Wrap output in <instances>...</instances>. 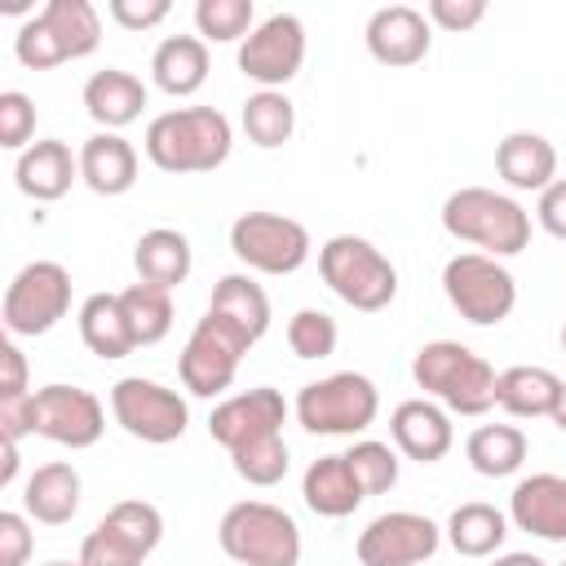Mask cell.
Segmentation results:
<instances>
[{
    "mask_svg": "<svg viewBox=\"0 0 566 566\" xmlns=\"http://www.w3.org/2000/svg\"><path fill=\"white\" fill-rule=\"evenodd\" d=\"M234 128L217 106H177L146 124V159L159 172H212L230 159Z\"/></svg>",
    "mask_w": 566,
    "mask_h": 566,
    "instance_id": "1",
    "label": "cell"
},
{
    "mask_svg": "<svg viewBox=\"0 0 566 566\" xmlns=\"http://www.w3.org/2000/svg\"><path fill=\"white\" fill-rule=\"evenodd\" d=\"M495 367L460 340H424L411 358V380L455 416H486L495 407Z\"/></svg>",
    "mask_w": 566,
    "mask_h": 566,
    "instance_id": "2",
    "label": "cell"
},
{
    "mask_svg": "<svg viewBox=\"0 0 566 566\" xmlns=\"http://www.w3.org/2000/svg\"><path fill=\"white\" fill-rule=\"evenodd\" d=\"M442 230L451 239L473 243L486 256L504 261V256H517L531 243V212L513 195H504V190L460 186L442 203Z\"/></svg>",
    "mask_w": 566,
    "mask_h": 566,
    "instance_id": "3",
    "label": "cell"
},
{
    "mask_svg": "<svg viewBox=\"0 0 566 566\" xmlns=\"http://www.w3.org/2000/svg\"><path fill=\"white\" fill-rule=\"evenodd\" d=\"M97 44H102V18L88 0H49L13 35V53L27 71H53L62 62H80L97 53Z\"/></svg>",
    "mask_w": 566,
    "mask_h": 566,
    "instance_id": "4",
    "label": "cell"
},
{
    "mask_svg": "<svg viewBox=\"0 0 566 566\" xmlns=\"http://www.w3.org/2000/svg\"><path fill=\"white\" fill-rule=\"evenodd\" d=\"M217 544L239 566H301V526L270 500H239L217 522Z\"/></svg>",
    "mask_w": 566,
    "mask_h": 566,
    "instance_id": "5",
    "label": "cell"
},
{
    "mask_svg": "<svg viewBox=\"0 0 566 566\" xmlns=\"http://www.w3.org/2000/svg\"><path fill=\"white\" fill-rule=\"evenodd\" d=\"M318 274L349 310H363V314L389 310L398 296L394 261L363 234H332L318 248Z\"/></svg>",
    "mask_w": 566,
    "mask_h": 566,
    "instance_id": "6",
    "label": "cell"
},
{
    "mask_svg": "<svg viewBox=\"0 0 566 566\" xmlns=\"http://www.w3.org/2000/svg\"><path fill=\"white\" fill-rule=\"evenodd\" d=\"M292 411H296V424L305 433H318V438H354V433H363V429L376 424V416H380V389L363 371H332L323 380L301 385Z\"/></svg>",
    "mask_w": 566,
    "mask_h": 566,
    "instance_id": "7",
    "label": "cell"
},
{
    "mask_svg": "<svg viewBox=\"0 0 566 566\" xmlns=\"http://www.w3.org/2000/svg\"><path fill=\"white\" fill-rule=\"evenodd\" d=\"M442 292L451 310L478 327H495L513 314L517 305V279L509 274L504 261L486 252H460L442 265Z\"/></svg>",
    "mask_w": 566,
    "mask_h": 566,
    "instance_id": "8",
    "label": "cell"
},
{
    "mask_svg": "<svg viewBox=\"0 0 566 566\" xmlns=\"http://www.w3.org/2000/svg\"><path fill=\"white\" fill-rule=\"evenodd\" d=\"M252 349V340L226 323L221 314L203 310V318L195 323V332L186 336L181 345V358H177V376H181V389L195 394V398H217L234 385L239 376V363L243 354Z\"/></svg>",
    "mask_w": 566,
    "mask_h": 566,
    "instance_id": "9",
    "label": "cell"
},
{
    "mask_svg": "<svg viewBox=\"0 0 566 566\" xmlns=\"http://www.w3.org/2000/svg\"><path fill=\"white\" fill-rule=\"evenodd\" d=\"M111 416L128 438H142L150 447H168L190 424V402L150 376H124L111 385Z\"/></svg>",
    "mask_w": 566,
    "mask_h": 566,
    "instance_id": "10",
    "label": "cell"
},
{
    "mask_svg": "<svg viewBox=\"0 0 566 566\" xmlns=\"http://www.w3.org/2000/svg\"><path fill=\"white\" fill-rule=\"evenodd\" d=\"M164 539V513L150 500H119L84 535L80 566H142Z\"/></svg>",
    "mask_w": 566,
    "mask_h": 566,
    "instance_id": "11",
    "label": "cell"
},
{
    "mask_svg": "<svg viewBox=\"0 0 566 566\" xmlns=\"http://www.w3.org/2000/svg\"><path fill=\"white\" fill-rule=\"evenodd\" d=\"M71 310V274L62 261H31L4 287V332L9 336H44Z\"/></svg>",
    "mask_w": 566,
    "mask_h": 566,
    "instance_id": "12",
    "label": "cell"
},
{
    "mask_svg": "<svg viewBox=\"0 0 566 566\" xmlns=\"http://www.w3.org/2000/svg\"><path fill=\"white\" fill-rule=\"evenodd\" d=\"M230 252L256 270V274H296L314 243H310V230L296 221V217H283V212H243L234 217L230 226Z\"/></svg>",
    "mask_w": 566,
    "mask_h": 566,
    "instance_id": "13",
    "label": "cell"
},
{
    "mask_svg": "<svg viewBox=\"0 0 566 566\" xmlns=\"http://www.w3.org/2000/svg\"><path fill=\"white\" fill-rule=\"evenodd\" d=\"M27 420H31V433H40L57 447H71V451H84L106 433V407L97 402V394H88L80 385L31 389Z\"/></svg>",
    "mask_w": 566,
    "mask_h": 566,
    "instance_id": "14",
    "label": "cell"
},
{
    "mask_svg": "<svg viewBox=\"0 0 566 566\" xmlns=\"http://www.w3.org/2000/svg\"><path fill=\"white\" fill-rule=\"evenodd\" d=\"M239 71L261 88H283L305 66V22L296 13H270L239 44Z\"/></svg>",
    "mask_w": 566,
    "mask_h": 566,
    "instance_id": "15",
    "label": "cell"
},
{
    "mask_svg": "<svg viewBox=\"0 0 566 566\" xmlns=\"http://www.w3.org/2000/svg\"><path fill=\"white\" fill-rule=\"evenodd\" d=\"M442 544V526L424 513H411V509H394V513H380L371 517L363 531H358V562L363 566H420L438 553Z\"/></svg>",
    "mask_w": 566,
    "mask_h": 566,
    "instance_id": "16",
    "label": "cell"
},
{
    "mask_svg": "<svg viewBox=\"0 0 566 566\" xmlns=\"http://www.w3.org/2000/svg\"><path fill=\"white\" fill-rule=\"evenodd\" d=\"M283 420H287L283 394L270 389V385H256V389H243V394L221 398L212 407V416H208V433H212V442H221L234 455L248 442H261L270 433H283Z\"/></svg>",
    "mask_w": 566,
    "mask_h": 566,
    "instance_id": "17",
    "label": "cell"
},
{
    "mask_svg": "<svg viewBox=\"0 0 566 566\" xmlns=\"http://www.w3.org/2000/svg\"><path fill=\"white\" fill-rule=\"evenodd\" d=\"M367 53L380 62V66H416L424 62L429 44H433V31H429V18L411 4H385L367 18Z\"/></svg>",
    "mask_w": 566,
    "mask_h": 566,
    "instance_id": "18",
    "label": "cell"
},
{
    "mask_svg": "<svg viewBox=\"0 0 566 566\" xmlns=\"http://www.w3.org/2000/svg\"><path fill=\"white\" fill-rule=\"evenodd\" d=\"M509 522L544 544H566V478L531 473L509 495Z\"/></svg>",
    "mask_w": 566,
    "mask_h": 566,
    "instance_id": "19",
    "label": "cell"
},
{
    "mask_svg": "<svg viewBox=\"0 0 566 566\" xmlns=\"http://www.w3.org/2000/svg\"><path fill=\"white\" fill-rule=\"evenodd\" d=\"M389 438H394V447H398L407 460L433 464V460H442V455L451 451V442H455L451 411L438 407L433 398H407V402H398L394 416H389Z\"/></svg>",
    "mask_w": 566,
    "mask_h": 566,
    "instance_id": "20",
    "label": "cell"
},
{
    "mask_svg": "<svg viewBox=\"0 0 566 566\" xmlns=\"http://www.w3.org/2000/svg\"><path fill=\"white\" fill-rule=\"evenodd\" d=\"M13 181L27 199L35 203H57L75 181H80V155H71L66 142L57 137H44V142H31L18 164H13Z\"/></svg>",
    "mask_w": 566,
    "mask_h": 566,
    "instance_id": "21",
    "label": "cell"
},
{
    "mask_svg": "<svg viewBox=\"0 0 566 566\" xmlns=\"http://www.w3.org/2000/svg\"><path fill=\"white\" fill-rule=\"evenodd\" d=\"M84 111H88V119L102 133H119L133 119H142V111H146V84L133 71L106 66V71L88 75V84H84Z\"/></svg>",
    "mask_w": 566,
    "mask_h": 566,
    "instance_id": "22",
    "label": "cell"
},
{
    "mask_svg": "<svg viewBox=\"0 0 566 566\" xmlns=\"http://www.w3.org/2000/svg\"><path fill=\"white\" fill-rule=\"evenodd\" d=\"M80 181L102 199L128 195L137 186V150H133V142H124L119 133H102L97 128L80 146Z\"/></svg>",
    "mask_w": 566,
    "mask_h": 566,
    "instance_id": "23",
    "label": "cell"
},
{
    "mask_svg": "<svg viewBox=\"0 0 566 566\" xmlns=\"http://www.w3.org/2000/svg\"><path fill=\"white\" fill-rule=\"evenodd\" d=\"M80 473L66 460H49L40 464L27 482H22V513L35 517L40 526H66L80 513Z\"/></svg>",
    "mask_w": 566,
    "mask_h": 566,
    "instance_id": "24",
    "label": "cell"
},
{
    "mask_svg": "<svg viewBox=\"0 0 566 566\" xmlns=\"http://www.w3.org/2000/svg\"><path fill=\"white\" fill-rule=\"evenodd\" d=\"M495 172L504 177V186L513 190H548L557 181V150L544 133L517 128L495 146Z\"/></svg>",
    "mask_w": 566,
    "mask_h": 566,
    "instance_id": "25",
    "label": "cell"
},
{
    "mask_svg": "<svg viewBox=\"0 0 566 566\" xmlns=\"http://www.w3.org/2000/svg\"><path fill=\"white\" fill-rule=\"evenodd\" d=\"M301 500H305V509L318 513V517H349V513L367 500V491L358 486V478H354V469H349V460H345V451H340V455H318V460L305 469V478H301Z\"/></svg>",
    "mask_w": 566,
    "mask_h": 566,
    "instance_id": "26",
    "label": "cell"
},
{
    "mask_svg": "<svg viewBox=\"0 0 566 566\" xmlns=\"http://www.w3.org/2000/svg\"><path fill=\"white\" fill-rule=\"evenodd\" d=\"M208 71H212V62H208V44L199 35H168L150 53V80L168 97L199 93L208 84Z\"/></svg>",
    "mask_w": 566,
    "mask_h": 566,
    "instance_id": "27",
    "label": "cell"
},
{
    "mask_svg": "<svg viewBox=\"0 0 566 566\" xmlns=\"http://www.w3.org/2000/svg\"><path fill=\"white\" fill-rule=\"evenodd\" d=\"M190 265H195V252H190V239L181 230H168V226H155L146 230L137 243H133V270L142 283H155L164 292H172L177 283L190 279Z\"/></svg>",
    "mask_w": 566,
    "mask_h": 566,
    "instance_id": "28",
    "label": "cell"
},
{
    "mask_svg": "<svg viewBox=\"0 0 566 566\" xmlns=\"http://www.w3.org/2000/svg\"><path fill=\"white\" fill-rule=\"evenodd\" d=\"M80 340L88 345V354H97V358H106V363L128 358V354L137 349L119 292H93V296L80 305Z\"/></svg>",
    "mask_w": 566,
    "mask_h": 566,
    "instance_id": "29",
    "label": "cell"
},
{
    "mask_svg": "<svg viewBox=\"0 0 566 566\" xmlns=\"http://www.w3.org/2000/svg\"><path fill=\"white\" fill-rule=\"evenodd\" d=\"M557 389H562V376H553L548 367L517 363L495 376V407L517 420H539V416H553Z\"/></svg>",
    "mask_w": 566,
    "mask_h": 566,
    "instance_id": "30",
    "label": "cell"
},
{
    "mask_svg": "<svg viewBox=\"0 0 566 566\" xmlns=\"http://www.w3.org/2000/svg\"><path fill=\"white\" fill-rule=\"evenodd\" d=\"M208 310L221 314L226 323H234L252 345L270 332V296H265V287H261L256 279H248V274H226V279H217Z\"/></svg>",
    "mask_w": 566,
    "mask_h": 566,
    "instance_id": "31",
    "label": "cell"
},
{
    "mask_svg": "<svg viewBox=\"0 0 566 566\" xmlns=\"http://www.w3.org/2000/svg\"><path fill=\"white\" fill-rule=\"evenodd\" d=\"M447 539L460 557H495L500 544L509 539V513H500L495 504L469 500L460 509H451L447 517Z\"/></svg>",
    "mask_w": 566,
    "mask_h": 566,
    "instance_id": "32",
    "label": "cell"
},
{
    "mask_svg": "<svg viewBox=\"0 0 566 566\" xmlns=\"http://www.w3.org/2000/svg\"><path fill=\"white\" fill-rule=\"evenodd\" d=\"M526 451L531 442L517 424H478L464 442V455L482 478H513L526 464Z\"/></svg>",
    "mask_w": 566,
    "mask_h": 566,
    "instance_id": "33",
    "label": "cell"
},
{
    "mask_svg": "<svg viewBox=\"0 0 566 566\" xmlns=\"http://www.w3.org/2000/svg\"><path fill=\"white\" fill-rule=\"evenodd\" d=\"M239 124H243V133H248L252 146L279 150L296 133V106L287 102L283 88H256V93H248V102L239 111Z\"/></svg>",
    "mask_w": 566,
    "mask_h": 566,
    "instance_id": "34",
    "label": "cell"
},
{
    "mask_svg": "<svg viewBox=\"0 0 566 566\" xmlns=\"http://www.w3.org/2000/svg\"><path fill=\"white\" fill-rule=\"evenodd\" d=\"M119 301H124V314H128V327H133L137 345H159L172 332V292L137 279L133 287L119 292Z\"/></svg>",
    "mask_w": 566,
    "mask_h": 566,
    "instance_id": "35",
    "label": "cell"
},
{
    "mask_svg": "<svg viewBox=\"0 0 566 566\" xmlns=\"http://www.w3.org/2000/svg\"><path fill=\"white\" fill-rule=\"evenodd\" d=\"M195 27H199V40L208 44H230V40H248L252 27H256V9L252 0H199L195 4Z\"/></svg>",
    "mask_w": 566,
    "mask_h": 566,
    "instance_id": "36",
    "label": "cell"
},
{
    "mask_svg": "<svg viewBox=\"0 0 566 566\" xmlns=\"http://www.w3.org/2000/svg\"><path fill=\"white\" fill-rule=\"evenodd\" d=\"M230 460H234V473H239L248 486H279V482L287 478V464H292L283 433H270V438H261V442H248V447L234 451Z\"/></svg>",
    "mask_w": 566,
    "mask_h": 566,
    "instance_id": "37",
    "label": "cell"
},
{
    "mask_svg": "<svg viewBox=\"0 0 566 566\" xmlns=\"http://www.w3.org/2000/svg\"><path fill=\"white\" fill-rule=\"evenodd\" d=\"M345 460H349V469H354V478H358V486H363L367 495L394 491V482H398V451H394L389 442L358 438V442H349Z\"/></svg>",
    "mask_w": 566,
    "mask_h": 566,
    "instance_id": "38",
    "label": "cell"
},
{
    "mask_svg": "<svg viewBox=\"0 0 566 566\" xmlns=\"http://www.w3.org/2000/svg\"><path fill=\"white\" fill-rule=\"evenodd\" d=\"M336 340H340V327H336V318L327 310L305 305V310H296L287 318V349L296 358H332Z\"/></svg>",
    "mask_w": 566,
    "mask_h": 566,
    "instance_id": "39",
    "label": "cell"
},
{
    "mask_svg": "<svg viewBox=\"0 0 566 566\" xmlns=\"http://www.w3.org/2000/svg\"><path fill=\"white\" fill-rule=\"evenodd\" d=\"M31 137H35V102L18 88H4L0 93V146L22 155Z\"/></svg>",
    "mask_w": 566,
    "mask_h": 566,
    "instance_id": "40",
    "label": "cell"
},
{
    "mask_svg": "<svg viewBox=\"0 0 566 566\" xmlns=\"http://www.w3.org/2000/svg\"><path fill=\"white\" fill-rule=\"evenodd\" d=\"M31 544H35V535H31L27 513L4 509V513H0V566H27Z\"/></svg>",
    "mask_w": 566,
    "mask_h": 566,
    "instance_id": "41",
    "label": "cell"
},
{
    "mask_svg": "<svg viewBox=\"0 0 566 566\" xmlns=\"http://www.w3.org/2000/svg\"><path fill=\"white\" fill-rule=\"evenodd\" d=\"M424 18L442 31H473L486 18V0H429Z\"/></svg>",
    "mask_w": 566,
    "mask_h": 566,
    "instance_id": "42",
    "label": "cell"
},
{
    "mask_svg": "<svg viewBox=\"0 0 566 566\" xmlns=\"http://www.w3.org/2000/svg\"><path fill=\"white\" fill-rule=\"evenodd\" d=\"M106 13H111L124 31H150V27H159V22L172 13V4H168V0H111Z\"/></svg>",
    "mask_w": 566,
    "mask_h": 566,
    "instance_id": "43",
    "label": "cell"
},
{
    "mask_svg": "<svg viewBox=\"0 0 566 566\" xmlns=\"http://www.w3.org/2000/svg\"><path fill=\"white\" fill-rule=\"evenodd\" d=\"M0 367H4V376H0V402L27 398V394H31V389H27V358H22V349L13 345V336L0 345Z\"/></svg>",
    "mask_w": 566,
    "mask_h": 566,
    "instance_id": "44",
    "label": "cell"
},
{
    "mask_svg": "<svg viewBox=\"0 0 566 566\" xmlns=\"http://www.w3.org/2000/svg\"><path fill=\"white\" fill-rule=\"evenodd\" d=\"M535 221H539V226H544L553 239H566V177H557L548 190H539Z\"/></svg>",
    "mask_w": 566,
    "mask_h": 566,
    "instance_id": "45",
    "label": "cell"
},
{
    "mask_svg": "<svg viewBox=\"0 0 566 566\" xmlns=\"http://www.w3.org/2000/svg\"><path fill=\"white\" fill-rule=\"evenodd\" d=\"M0 447H4V464H0V486H13V478H18V469H22V451H18V442H13V438H0Z\"/></svg>",
    "mask_w": 566,
    "mask_h": 566,
    "instance_id": "46",
    "label": "cell"
},
{
    "mask_svg": "<svg viewBox=\"0 0 566 566\" xmlns=\"http://www.w3.org/2000/svg\"><path fill=\"white\" fill-rule=\"evenodd\" d=\"M491 566H548V562L535 553H500V557H491Z\"/></svg>",
    "mask_w": 566,
    "mask_h": 566,
    "instance_id": "47",
    "label": "cell"
},
{
    "mask_svg": "<svg viewBox=\"0 0 566 566\" xmlns=\"http://www.w3.org/2000/svg\"><path fill=\"white\" fill-rule=\"evenodd\" d=\"M562 433H566V380H562V389H557V402H553V416H548Z\"/></svg>",
    "mask_w": 566,
    "mask_h": 566,
    "instance_id": "48",
    "label": "cell"
},
{
    "mask_svg": "<svg viewBox=\"0 0 566 566\" xmlns=\"http://www.w3.org/2000/svg\"><path fill=\"white\" fill-rule=\"evenodd\" d=\"M44 566H80V557L75 562H44Z\"/></svg>",
    "mask_w": 566,
    "mask_h": 566,
    "instance_id": "49",
    "label": "cell"
},
{
    "mask_svg": "<svg viewBox=\"0 0 566 566\" xmlns=\"http://www.w3.org/2000/svg\"><path fill=\"white\" fill-rule=\"evenodd\" d=\"M562 354H566V323H562Z\"/></svg>",
    "mask_w": 566,
    "mask_h": 566,
    "instance_id": "50",
    "label": "cell"
},
{
    "mask_svg": "<svg viewBox=\"0 0 566 566\" xmlns=\"http://www.w3.org/2000/svg\"><path fill=\"white\" fill-rule=\"evenodd\" d=\"M562 566H566V562H562Z\"/></svg>",
    "mask_w": 566,
    "mask_h": 566,
    "instance_id": "51",
    "label": "cell"
}]
</instances>
